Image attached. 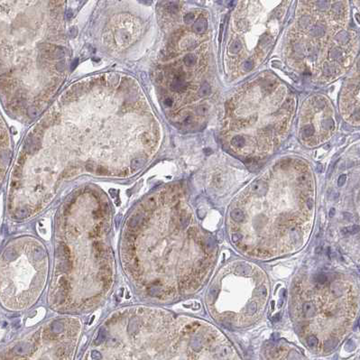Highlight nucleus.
Listing matches in <instances>:
<instances>
[{
  "label": "nucleus",
  "instance_id": "a878e982",
  "mask_svg": "<svg viewBox=\"0 0 360 360\" xmlns=\"http://www.w3.org/2000/svg\"><path fill=\"white\" fill-rule=\"evenodd\" d=\"M356 18H357V21H358V22H359V15H358V14H357V15H356Z\"/></svg>",
  "mask_w": 360,
  "mask_h": 360
},
{
  "label": "nucleus",
  "instance_id": "4be33fe9",
  "mask_svg": "<svg viewBox=\"0 0 360 360\" xmlns=\"http://www.w3.org/2000/svg\"><path fill=\"white\" fill-rule=\"evenodd\" d=\"M315 106H316L317 108H323L325 106H326V103H325V101L321 100V99H320V100H316V101H315Z\"/></svg>",
  "mask_w": 360,
  "mask_h": 360
},
{
  "label": "nucleus",
  "instance_id": "1a4fd4ad",
  "mask_svg": "<svg viewBox=\"0 0 360 360\" xmlns=\"http://www.w3.org/2000/svg\"><path fill=\"white\" fill-rule=\"evenodd\" d=\"M336 40L341 43H346L348 42L349 40V36L348 34L346 31H340L337 35H336Z\"/></svg>",
  "mask_w": 360,
  "mask_h": 360
},
{
  "label": "nucleus",
  "instance_id": "9b49d317",
  "mask_svg": "<svg viewBox=\"0 0 360 360\" xmlns=\"http://www.w3.org/2000/svg\"><path fill=\"white\" fill-rule=\"evenodd\" d=\"M321 126L323 129H328V130H331L334 129V121L332 118H327L323 120L321 122Z\"/></svg>",
  "mask_w": 360,
  "mask_h": 360
},
{
  "label": "nucleus",
  "instance_id": "dca6fc26",
  "mask_svg": "<svg viewBox=\"0 0 360 360\" xmlns=\"http://www.w3.org/2000/svg\"><path fill=\"white\" fill-rule=\"evenodd\" d=\"M316 4H317V7L320 10H321V11L327 10L328 5H329V2L328 1H318V2H316Z\"/></svg>",
  "mask_w": 360,
  "mask_h": 360
},
{
  "label": "nucleus",
  "instance_id": "412c9836",
  "mask_svg": "<svg viewBox=\"0 0 360 360\" xmlns=\"http://www.w3.org/2000/svg\"><path fill=\"white\" fill-rule=\"evenodd\" d=\"M346 180H347V176H346L345 174L340 175L339 178H338V185L339 187H341V186L345 183Z\"/></svg>",
  "mask_w": 360,
  "mask_h": 360
},
{
  "label": "nucleus",
  "instance_id": "2eb2a0df",
  "mask_svg": "<svg viewBox=\"0 0 360 360\" xmlns=\"http://www.w3.org/2000/svg\"><path fill=\"white\" fill-rule=\"evenodd\" d=\"M299 23H300V25H301V27L305 28V27H307V26L311 24V17L305 15V16H303V17L301 18V20H300Z\"/></svg>",
  "mask_w": 360,
  "mask_h": 360
},
{
  "label": "nucleus",
  "instance_id": "393cba45",
  "mask_svg": "<svg viewBox=\"0 0 360 360\" xmlns=\"http://www.w3.org/2000/svg\"><path fill=\"white\" fill-rule=\"evenodd\" d=\"M191 121H192V116H187L185 117V119H184V123H185L186 125L191 123Z\"/></svg>",
  "mask_w": 360,
  "mask_h": 360
},
{
  "label": "nucleus",
  "instance_id": "423d86ee",
  "mask_svg": "<svg viewBox=\"0 0 360 360\" xmlns=\"http://www.w3.org/2000/svg\"><path fill=\"white\" fill-rule=\"evenodd\" d=\"M231 144H232L233 146H235V147H237V148H241V147H243V146L245 145V144H246V140H245V138H244L243 136H234V137L232 138Z\"/></svg>",
  "mask_w": 360,
  "mask_h": 360
},
{
  "label": "nucleus",
  "instance_id": "f8f14e48",
  "mask_svg": "<svg viewBox=\"0 0 360 360\" xmlns=\"http://www.w3.org/2000/svg\"><path fill=\"white\" fill-rule=\"evenodd\" d=\"M341 56H342V52H341L340 49L338 47L332 49L329 52V57L333 60H339V58Z\"/></svg>",
  "mask_w": 360,
  "mask_h": 360
},
{
  "label": "nucleus",
  "instance_id": "20e7f679",
  "mask_svg": "<svg viewBox=\"0 0 360 360\" xmlns=\"http://www.w3.org/2000/svg\"><path fill=\"white\" fill-rule=\"evenodd\" d=\"M192 28L196 34H199V35L203 34L208 28V22L204 17H200L194 23Z\"/></svg>",
  "mask_w": 360,
  "mask_h": 360
},
{
  "label": "nucleus",
  "instance_id": "f03ea898",
  "mask_svg": "<svg viewBox=\"0 0 360 360\" xmlns=\"http://www.w3.org/2000/svg\"><path fill=\"white\" fill-rule=\"evenodd\" d=\"M269 294L268 279L256 264L235 261L218 272L208 291L211 315L226 327L245 328L264 313Z\"/></svg>",
  "mask_w": 360,
  "mask_h": 360
},
{
  "label": "nucleus",
  "instance_id": "6e6552de",
  "mask_svg": "<svg viewBox=\"0 0 360 360\" xmlns=\"http://www.w3.org/2000/svg\"><path fill=\"white\" fill-rule=\"evenodd\" d=\"M241 49H242V43H241V42H240L239 40H235V41L231 43V45H230L229 52H230L231 53H233V54H236V53H237Z\"/></svg>",
  "mask_w": 360,
  "mask_h": 360
},
{
  "label": "nucleus",
  "instance_id": "ddd939ff",
  "mask_svg": "<svg viewBox=\"0 0 360 360\" xmlns=\"http://www.w3.org/2000/svg\"><path fill=\"white\" fill-rule=\"evenodd\" d=\"M314 132H315L314 127H313L312 126H311V125H308V126H304V127H303V131H302L303 136H304L305 137L312 136L313 134H314Z\"/></svg>",
  "mask_w": 360,
  "mask_h": 360
},
{
  "label": "nucleus",
  "instance_id": "4468645a",
  "mask_svg": "<svg viewBox=\"0 0 360 360\" xmlns=\"http://www.w3.org/2000/svg\"><path fill=\"white\" fill-rule=\"evenodd\" d=\"M332 11L335 15H341L343 13V6L341 3H335L332 6Z\"/></svg>",
  "mask_w": 360,
  "mask_h": 360
},
{
  "label": "nucleus",
  "instance_id": "7ed1b4c3",
  "mask_svg": "<svg viewBox=\"0 0 360 360\" xmlns=\"http://www.w3.org/2000/svg\"><path fill=\"white\" fill-rule=\"evenodd\" d=\"M171 88L174 91H182L187 88V83L184 79L183 75L179 73L175 76L173 81L171 84Z\"/></svg>",
  "mask_w": 360,
  "mask_h": 360
},
{
  "label": "nucleus",
  "instance_id": "39448f33",
  "mask_svg": "<svg viewBox=\"0 0 360 360\" xmlns=\"http://www.w3.org/2000/svg\"><path fill=\"white\" fill-rule=\"evenodd\" d=\"M311 34L316 37H321L325 35V27L321 25H317L312 27L311 30Z\"/></svg>",
  "mask_w": 360,
  "mask_h": 360
},
{
  "label": "nucleus",
  "instance_id": "5701e85b",
  "mask_svg": "<svg viewBox=\"0 0 360 360\" xmlns=\"http://www.w3.org/2000/svg\"><path fill=\"white\" fill-rule=\"evenodd\" d=\"M207 111H208V108H206V107H204V106L200 107L199 109H198V113H199L200 115H204V114L207 113Z\"/></svg>",
  "mask_w": 360,
  "mask_h": 360
},
{
  "label": "nucleus",
  "instance_id": "0eeeda50",
  "mask_svg": "<svg viewBox=\"0 0 360 360\" xmlns=\"http://www.w3.org/2000/svg\"><path fill=\"white\" fill-rule=\"evenodd\" d=\"M210 92H211V88H210V84L204 83V84L200 88V89H199V91H198V94H199L200 97L202 98V97H206V96L210 95Z\"/></svg>",
  "mask_w": 360,
  "mask_h": 360
},
{
  "label": "nucleus",
  "instance_id": "f3484780",
  "mask_svg": "<svg viewBox=\"0 0 360 360\" xmlns=\"http://www.w3.org/2000/svg\"><path fill=\"white\" fill-rule=\"evenodd\" d=\"M195 20V15L193 13H188L184 16V22L186 24H190Z\"/></svg>",
  "mask_w": 360,
  "mask_h": 360
},
{
  "label": "nucleus",
  "instance_id": "6ab92c4d",
  "mask_svg": "<svg viewBox=\"0 0 360 360\" xmlns=\"http://www.w3.org/2000/svg\"><path fill=\"white\" fill-rule=\"evenodd\" d=\"M253 66H254V62L251 60H247L243 64L244 70H246V71H251L253 69Z\"/></svg>",
  "mask_w": 360,
  "mask_h": 360
},
{
  "label": "nucleus",
  "instance_id": "a211bd4d",
  "mask_svg": "<svg viewBox=\"0 0 360 360\" xmlns=\"http://www.w3.org/2000/svg\"><path fill=\"white\" fill-rule=\"evenodd\" d=\"M335 67L329 64H326L324 66V73L326 75H331L335 72Z\"/></svg>",
  "mask_w": 360,
  "mask_h": 360
},
{
  "label": "nucleus",
  "instance_id": "f257e3e1",
  "mask_svg": "<svg viewBox=\"0 0 360 360\" xmlns=\"http://www.w3.org/2000/svg\"><path fill=\"white\" fill-rule=\"evenodd\" d=\"M358 284L347 274L314 271L300 275L291 295L295 328L310 348L323 339L324 351H331L355 324L358 313Z\"/></svg>",
  "mask_w": 360,
  "mask_h": 360
},
{
  "label": "nucleus",
  "instance_id": "aec40b11",
  "mask_svg": "<svg viewBox=\"0 0 360 360\" xmlns=\"http://www.w3.org/2000/svg\"><path fill=\"white\" fill-rule=\"evenodd\" d=\"M264 88L266 90H272V89L274 88V83L273 81L269 80V81H267L265 84H264Z\"/></svg>",
  "mask_w": 360,
  "mask_h": 360
},
{
  "label": "nucleus",
  "instance_id": "b1692460",
  "mask_svg": "<svg viewBox=\"0 0 360 360\" xmlns=\"http://www.w3.org/2000/svg\"><path fill=\"white\" fill-rule=\"evenodd\" d=\"M173 104V100L172 99L168 98V99H164V105H165V106H167V107H172Z\"/></svg>",
  "mask_w": 360,
  "mask_h": 360
},
{
  "label": "nucleus",
  "instance_id": "9d476101",
  "mask_svg": "<svg viewBox=\"0 0 360 360\" xmlns=\"http://www.w3.org/2000/svg\"><path fill=\"white\" fill-rule=\"evenodd\" d=\"M196 61H197V59H196V57L193 54H187L184 57V60H183L184 63L187 66H190V67L193 66L196 63Z\"/></svg>",
  "mask_w": 360,
  "mask_h": 360
}]
</instances>
